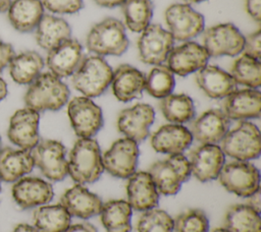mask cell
<instances>
[{
	"mask_svg": "<svg viewBox=\"0 0 261 232\" xmlns=\"http://www.w3.org/2000/svg\"><path fill=\"white\" fill-rule=\"evenodd\" d=\"M68 86L51 72L41 73L32 83L24 95L28 108L37 112L57 111L62 108L69 98Z\"/></svg>",
	"mask_w": 261,
	"mask_h": 232,
	"instance_id": "1",
	"label": "cell"
},
{
	"mask_svg": "<svg viewBox=\"0 0 261 232\" xmlns=\"http://www.w3.org/2000/svg\"><path fill=\"white\" fill-rule=\"evenodd\" d=\"M67 163L68 174L81 185L97 181L104 170L99 143L92 137H80L75 141Z\"/></svg>",
	"mask_w": 261,
	"mask_h": 232,
	"instance_id": "2",
	"label": "cell"
},
{
	"mask_svg": "<svg viewBox=\"0 0 261 232\" xmlns=\"http://www.w3.org/2000/svg\"><path fill=\"white\" fill-rule=\"evenodd\" d=\"M87 48L98 56H120L128 47V40L122 22L107 17L94 24L86 39Z\"/></svg>",
	"mask_w": 261,
	"mask_h": 232,
	"instance_id": "3",
	"label": "cell"
},
{
	"mask_svg": "<svg viewBox=\"0 0 261 232\" xmlns=\"http://www.w3.org/2000/svg\"><path fill=\"white\" fill-rule=\"evenodd\" d=\"M112 73V68L102 56H88L72 74V85L84 97H98L110 84Z\"/></svg>",
	"mask_w": 261,
	"mask_h": 232,
	"instance_id": "4",
	"label": "cell"
},
{
	"mask_svg": "<svg viewBox=\"0 0 261 232\" xmlns=\"http://www.w3.org/2000/svg\"><path fill=\"white\" fill-rule=\"evenodd\" d=\"M149 174L159 193L173 195L179 191L181 184L190 178V163L182 154L170 155L166 159L152 164Z\"/></svg>",
	"mask_w": 261,
	"mask_h": 232,
	"instance_id": "5",
	"label": "cell"
},
{
	"mask_svg": "<svg viewBox=\"0 0 261 232\" xmlns=\"http://www.w3.org/2000/svg\"><path fill=\"white\" fill-rule=\"evenodd\" d=\"M221 150L224 155L239 161L258 158L261 151L258 127L254 123L241 121L238 126L227 131L223 136Z\"/></svg>",
	"mask_w": 261,
	"mask_h": 232,
	"instance_id": "6",
	"label": "cell"
},
{
	"mask_svg": "<svg viewBox=\"0 0 261 232\" xmlns=\"http://www.w3.org/2000/svg\"><path fill=\"white\" fill-rule=\"evenodd\" d=\"M217 178L227 191L242 197H248L259 189V171L247 161L236 160L223 165Z\"/></svg>",
	"mask_w": 261,
	"mask_h": 232,
	"instance_id": "7",
	"label": "cell"
},
{
	"mask_svg": "<svg viewBox=\"0 0 261 232\" xmlns=\"http://www.w3.org/2000/svg\"><path fill=\"white\" fill-rule=\"evenodd\" d=\"M35 166L42 174L52 180L61 181L68 175V163L64 146L54 139H44L31 150Z\"/></svg>",
	"mask_w": 261,
	"mask_h": 232,
	"instance_id": "8",
	"label": "cell"
},
{
	"mask_svg": "<svg viewBox=\"0 0 261 232\" xmlns=\"http://www.w3.org/2000/svg\"><path fill=\"white\" fill-rule=\"evenodd\" d=\"M245 37L232 23H219L203 34V47L209 56H236L244 48Z\"/></svg>",
	"mask_w": 261,
	"mask_h": 232,
	"instance_id": "9",
	"label": "cell"
},
{
	"mask_svg": "<svg viewBox=\"0 0 261 232\" xmlns=\"http://www.w3.org/2000/svg\"><path fill=\"white\" fill-rule=\"evenodd\" d=\"M139 147L135 140L123 137L115 140L102 156V165L112 176L130 177L137 169Z\"/></svg>",
	"mask_w": 261,
	"mask_h": 232,
	"instance_id": "10",
	"label": "cell"
},
{
	"mask_svg": "<svg viewBox=\"0 0 261 232\" xmlns=\"http://www.w3.org/2000/svg\"><path fill=\"white\" fill-rule=\"evenodd\" d=\"M168 32L177 41H189L204 30V17L187 3H175L165 10Z\"/></svg>",
	"mask_w": 261,
	"mask_h": 232,
	"instance_id": "11",
	"label": "cell"
},
{
	"mask_svg": "<svg viewBox=\"0 0 261 232\" xmlns=\"http://www.w3.org/2000/svg\"><path fill=\"white\" fill-rule=\"evenodd\" d=\"M71 127L79 137H93L103 126L101 108L91 98H73L67 107Z\"/></svg>",
	"mask_w": 261,
	"mask_h": 232,
	"instance_id": "12",
	"label": "cell"
},
{
	"mask_svg": "<svg viewBox=\"0 0 261 232\" xmlns=\"http://www.w3.org/2000/svg\"><path fill=\"white\" fill-rule=\"evenodd\" d=\"M174 39L168 31L160 24H149L138 40L139 57L142 62L151 65H160L173 47Z\"/></svg>",
	"mask_w": 261,
	"mask_h": 232,
	"instance_id": "13",
	"label": "cell"
},
{
	"mask_svg": "<svg viewBox=\"0 0 261 232\" xmlns=\"http://www.w3.org/2000/svg\"><path fill=\"white\" fill-rule=\"evenodd\" d=\"M39 112L23 108L14 112L9 121L7 136L9 140L22 150L31 151L40 141Z\"/></svg>",
	"mask_w": 261,
	"mask_h": 232,
	"instance_id": "14",
	"label": "cell"
},
{
	"mask_svg": "<svg viewBox=\"0 0 261 232\" xmlns=\"http://www.w3.org/2000/svg\"><path fill=\"white\" fill-rule=\"evenodd\" d=\"M155 119V112L148 104H136L122 110L117 118L119 132L136 142H141L149 135L150 126Z\"/></svg>",
	"mask_w": 261,
	"mask_h": 232,
	"instance_id": "15",
	"label": "cell"
},
{
	"mask_svg": "<svg viewBox=\"0 0 261 232\" xmlns=\"http://www.w3.org/2000/svg\"><path fill=\"white\" fill-rule=\"evenodd\" d=\"M224 161L220 147L212 143L201 144L190 154L191 174L201 182L214 180L218 177Z\"/></svg>",
	"mask_w": 261,
	"mask_h": 232,
	"instance_id": "16",
	"label": "cell"
},
{
	"mask_svg": "<svg viewBox=\"0 0 261 232\" xmlns=\"http://www.w3.org/2000/svg\"><path fill=\"white\" fill-rule=\"evenodd\" d=\"M84 58L81 43L69 38L48 51L46 64L51 73L61 78L73 74Z\"/></svg>",
	"mask_w": 261,
	"mask_h": 232,
	"instance_id": "17",
	"label": "cell"
},
{
	"mask_svg": "<svg viewBox=\"0 0 261 232\" xmlns=\"http://www.w3.org/2000/svg\"><path fill=\"white\" fill-rule=\"evenodd\" d=\"M209 57L202 45L195 42H187L171 49L166 58V66L173 74L186 76L207 65Z\"/></svg>",
	"mask_w": 261,
	"mask_h": 232,
	"instance_id": "18",
	"label": "cell"
},
{
	"mask_svg": "<svg viewBox=\"0 0 261 232\" xmlns=\"http://www.w3.org/2000/svg\"><path fill=\"white\" fill-rule=\"evenodd\" d=\"M11 193L16 205L23 210L44 206L54 196L52 185L38 177H21L16 180Z\"/></svg>",
	"mask_w": 261,
	"mask_h": 232,
	"instance_id": "19",
	"label": "cell"
},
{
	"mask_svg": "<svg viewBox=\"0 0 261 232\" xmlns=\"http://www.w3.org/2000/svg\"><path fill=\"white\" fill-rule=\"evenodd\" d=\"M229 128V119L220 109H210L202 113L191 124L193 138L202 144H216L221 141Z\"/></svg>",
	"mask_w": 261,
	"mask_h": 232,
	"instance_id": "20",
	"label": "cell"
},
{
	"mask_svg": "<svg viewBox=\"0 0 261 232\" xmlns=\"http://www.w3.org/2000/svg\"><path fill=\"white\" fill-rule=\"evenodd\" d=\"M127 202L137 211H148L158 206L159 192L149 172H135L126 184Z\"/></svg>",
	"mask_w": 261,
	"mask_h": 232,
	"instance_id": "21",
	"label": "cell"
},
{
	"mask_svg": "<svg viewBox=\"0 0 261 232\" xmlns=\"http://www.w3.org/2000/svg\"><path fill=\"white\" fill-rule=\"evenodd\" d=\"M224 114L228 119L242 120L259 118L261 112V94L256 89L234 91L223 102Z\"/></svg>",
	"mask_w": 261,
	"mask_h": 232,
	"instance_id": "22",
	"label": "cell"
},
{
	"mask_svg": "<svg viewBox=\"0 0 261 232\" xmlns=\"http://www.w3.org/2000/svg\"><path fill=\"white\" fill-rule=\"evenodd\" d=\"M196 82L211 99H222L237 91L238 83L230 73L215 65H205L197 71Z\"/></svg>",
	"mask_w": 261,
	"mask_h": 232,
	"instance_id": "23",
	"label": "cell"
},
{
	"mask_svg": "<svg viewBox=\"0 0 261 232\" xmlns=\"http://www.w3.org/2000/svg\"><path fill=\"white\" fill-rule=\"evenodd\" d=\"M62 205L70 216L89 219L100 214L103 202L101 198L89 191L81 184L68 188L60 198Z\"/></svg>",
	"mask_w": 261,
	"mask_h": 232,
	"instance_id": "24",
	"label": "cell"
},
{
	"mask_svg": "<svg viewBox=\"0 0 261 232\" xmlns=\"http://www.w3.org/2000/svg\"><path fill=\"white\" fill-rule=\"evenodd\" d=\"M190 130L180 124H165L151 136L152 148L162 154L180 155L192 143Z\"/></svg>",
	"mask_w": 261,
	"mask_h": 232,
	"instance_id": "25",
	"label": "cell"
},
{
	"mask_svg": "<svg viewBox=\"0 0 261 232\" xmlns=\"http://www.w3.org/2000/svg\"><path fill=\"white\" fill-rule=\"evenodd\" d=\"M112 92L117 100L129 102L140 98L145 86V75L128 64H121L112 73Z\"/></svg>",
	"mask_w": 261,
	"mask_h": 232,
	"instance_id": "26",
	"label": "cell"
},
{
	"mask_svg": "<svg viewBox=\"0 0 261 232\" xmlns=\"http://www.w3.org/2000/svg\"><path fill=\"white\" fill-rule=\"evenodd\" d=\"M31 151L14 150L12 148L0 149V179L5 182H15L29 174L34 168Z\"/></svg>",
	"mask_w": 261,
	"mask_h": 232,
	"instance_id": "27",
	"label": "cell"
},
{
	"mask_svg": "<svg viewBox=\"0 0 261 232\" xmlns=\"http://www.w3.org/2000/svg\"><path fill=\"white\" fill-rule=\"evenodd\" d=\"M7 11L11 25L20 33H29L40 22L44 6L41 0H14Z\"/></svg>",
	"mask_w": 261,
	"mask_h": 232,
	"instance_id": "28",
	"label": "cell"
},
{
	"mask_svg": "<svg viewBox=\"0 0 261 232\" xmlns=\"http://www.w3.org/2000/svg\"><path fill=\"white\" fill-rule=\"evenodd\" d=\"M70 35L71 28L67 21L51 14H44L36 27V41L47 51L69 39Z\"/></svg>",
	"mask_w": 261,
	"mask_h": 232,
	"instance_id": "29",
	"label": "cell"
},
{
	"mask_svg": "<svg viewBox=\"0 0 261 232\" xmlns=\"http://www.w3.org/2000/svg\"><path fill=\"white\" fill-rule=\"evenodd\" d=\"M8 66L10 76L16 83L30 84L41 74L44 60L36 51H24L14 55Z\"/></svg>",
	"mask_w": 261,
	"mask_h": 232,
	"instance_id": "30",
	"label": "cell"
},
{
	"mask_svg": "<svg viewBox=\"0 0 261 232\" xmlns=\"http://www.w3.org/2000/svg\"><path fill=\"white\" fill-rule=\"evenodd\" d=\"M101 221L107 232L132 231V207L123 199H113L103 204Z\"/></svg>",
	"mask_w": 261,
	"mask_h": 232,
	"instance_id": "31",
	"label": "cell"
},
{
	"mask_svg": "<svg viewBox=\"0 0 261 232\" xmlns=\"http://www.w3.org/2000/svg\"><path fill=\"white\" fill-rule=\"evenodd\" d=\"M223 228L229 232H261L259 212L249 205H233L225 213Z\"/></svg>",
	"mask_w": 261,
	"mask_h": 232,
	"instance_id": "32",
	"label": "cell"
},
{
	"mask_svg": "<svg viewBox=\"0 0 261 232\" xmlns=\"http://www.w3.org/2000/svg\"><path fill=\"white\" fill-rule=\"evenodd\" d=\"M70 217L60 204L40 206L33 215L34 227L40 232H63L70 225Z\"/></svg>",
	"mask_w": 261,
	"mask_h": 232,
	"instance_id": "33",
	"label": "cell"
},
{
	"mask_svg": "<svg viewBox=\"0 0 261 232\" xmlns=\"http://www.w3.org/2000/svg\"><path fill=\"white\" fill-rule=\"evenodd\" d=\"M159 107L165 119L175 124L189 122L195 117L194 102L186 94H170L161 99Z\"/></svg>",
	"mask_w": 261,
	"mask_h": 232,
	"instance_id": "34",
	"label": "cell"
},
{
	"mask_svg": "<svg viewBox=\"0 0 261 232\" xmlns=\"http://www.w3.org/2000/svg\"><path fill=\"white\" fill-rule=\"evenodd\" d=\"M126 26L134 33H142L149 24L153 15L151 0H125L121 4Z\"/></svg>",
	"mask_w": 261,
	"mask_h": 232,
	"instance_id": "35",
	"label": "cell"
},
{
	"mask_svg": "<svg viewBox=\"0 0 261 232\" xmlns=\"http://www.w3.org/2000/svg\"><path fill=\"white\" fill-rule=\"evenodd\" d=\"M230 75L237 83L258 89L261 84V63L258 59L243 54L232 63Z\"/></svg>",
	"mask_w": 261,
	"mask_h": 232,
	"instance_id": "36",
	"label": "cell"
},
{
	"mask_svg": "<svg viewBox=\"0 0 261 232\" xmlns=\"http://www.w3.org/2000/svg\"><path fill=\"white\" fill-rule=\"evenodd\" d=\"M175 84L173 72L166 65H155L145 76L144 90L157 99L170 95Z\"/></svg>",
	"mask_w": 261,
	"mask_h": 232,
	"instance_id": "37",
	"label": "cell"
},
{
	"mask_svg": "<svg viewBox=\"0 0 261 232\" xmlns=\"http://www.w3.org/2000/svg\"><path fill=\"white\" fill-rule=\"evenodd\" d=\"M138 232H173V219L163 210L146 211L137 224Z\"/></svg>",
	"mask_w": 261,
	"mask_h": 232,
	"instance_id": "38",
	"label": "cell"
},
{
	"mask_svg": "<svg viewBox=\"0 0 261 232\" xmlns=\"http://www.w3.org/2000/svg\"><path fill=\"white\" fill-rule=\"evenodd\" d=\"M174 232H208L209 220L200 209H190L173 220Z\"/></svg>",
	"mask_w": 261,
	"mask_h": 232,
	"instance_id": "39",
	"label": "cell"
},
{
	"mask_svg": "<svg viewBox=\"0 0 261 232\" xmlns=\"http://www.w3.org/2000/svg\"><path fill=\"white\" fill-rule=\"evenodd\" d=\"M43 6L53 13H75L83 8V0H41Z\"/></svg>",
	"mask_w": 261,
	"mask_h": 232,
	"instance_id": "40",
	"label": "cell"
},
{
	"mask_svg": "<svg viewBox=\"0 0 261 232\" xmlns=\"http://www.w3.org/2000/svg\"><path fill=\"white\" fill-rule=\"evenodd\" d=\"M261 33L260 30H257L256 32H253L252 34L248 35L245 38V43H244V54L251 56L255 59H260V55H261Z\"/></svg>",
	"mask_w": 261,
	"mask_h": 232,
	"instance_id": "41",
	"label": "cell"
},
{
	"mask_svg": "<svg viewBox=\"0 0 261 232\" xmlns=\"http://www.w3.org/2000/svg\"><path fill=\"white\" fill-rule=\"evenodd\" d=\"M13 56L14 51L12 46L0 40V72L9 64Z\"/></svg>",
	"mask_w": 261,
	"mask_h": 232,
	"instance_id": "42",
	"label": "cell"
},
{
	"mask_svg": "<svg viewBox=\"0 0 261 232\" xmlns=\"http://www.w3.org/2000/svg\"><path fill=\"white\" fill-rule=\"evenodd\" d=\"M246 10L255 21L260 22L261 0H246Z\"/></svg>",
	"mask_w": 261,
	"mask_h": 232,
	"instance_id": "43",
	"label": "cell"
},
{
	"mask_svg": "<svg viewBox=\"0 0 261 232\" xmlns=\"http://www.w3.org/2000/svg\"><path fill=\"white\" fill-rule=\"evenodd\" d=\"M63 232H97V229L92 224L84 222V223L74 224L72 226L69 225V227Z\"/></svg>",
	"mask_w": 261,
	"mask_h": 232,
	"instance_id": "44",
	"label": "cell"
},
{
	"mask_svg": "<svg viewBox=\"0 0 261 232\" xmlns=\"http://www.w3.org/2000/svg\"><path fill=\"white\" fill-rule=\"evenodd\" d=\"M248 204L251 208H253L254 210H256L257 212L260 211V190L258 189L257 191H255L253 194H251L250 196H248Z\"/></svg>",
	"mask_w": 261,
	"mask_h": 232,
	"instance_id": "45",
	"label": "cell"
},
{
	"mask_svg": "<svg viewBox=\"0 0 261 232\" xmlns=\"http://www.w3.org/2000/svg\"><path fill=\"white\" fill-rule=\"evenodd\" d=\"M95 3L101 7L112 8L118 5H121L125 0H94Z\"/></svg>",
	"mask_w": 261,
	"mask_h": 232,
	"instance_id": "46",
	"label": "cell"
},
{
	"mask_svg": "<svg viewBox=\"0 0 261 232\" xmlns=\"http://www.w3.org/2000/svg\"><path fill=\"white\" fill-rule=\"evenodd\" d=\"M12 232H40L37 228L34 226H31L29 224H18Z\"/></svg>",
	"mask_w": 261,
	"mask_h": 232,
	"instance_id": "47",
	"label": "cell"
},
{
	"mask_svg": "<svg viewBox=\"0 0 261 232\" xmlns=\"http://www.w3.org/2000/svg\"><path fill=\"white\" fill-rule=\"evenodd\" d=\"M7 95V84L4 81V79H2L0 77V101H2Z\"/></svg>",
	"mask_w": 261,
	"mask_h": 232,
	"instance_id": "48",
	"label": "cell"
},
{
	"mask_svg": "<svg viewBox=\"0 0 261 232\" xmlns=\"http://www.w3.org/2000/svg\"><path fill=\"white\" fill-rule=\"evenodd\" d=\"M11 0H0V12H4L8 10Z\"/></svg>",
	"mask_w": 261,
	"mask_h": 232,
	"instance_id": "49",
	"label": "cell"
},
{
	"mask_svg": "<svg viewBox=\"0 0 261 232\" xmlns=\"http://www.w3.org/2000/svg\"><path fill=\"white\" fill-rule=\"evenodd\" d=\"M184 1H186L187 3H199V2L206 1V0H184Z\"/></svg>",
	"mask_w": 261,
	"mask_h": 232,
	"instance_id": "50",
	"label": "cell"
},
{
	"mask_svg": "<svg viewBox=\"0 0 261 232\" xmlns=\"http://www.w3.org/2000/svg\"><path fill=\"white\" fill-rule=\"evenodd\" d=\"M212 232H229V231H227V230L224 229V228H216V229H214Z\"/></svg>",
	"mask_w": 261,
	"mask_h": 232,
	"instance_id": "51",
	"label": "cell"
},
{
	"mask_svg": "<svg viewBox=\"0 0 261 232\" xmlns=\"http://www.w3.org/2000/svg\"><path fill=\"white\" fill-rule=\"evenodd\" d=\"M0 191H1V179H0Z\"/></svg>",
	"mask_w": 261,
	"mask_h": 232,
	"instance_id": "52",
	"label": "cell"
},
{
	"mask_svg": "<svg viewBox=\"0 0 261 232\" xmlns=\"http://www.w3.org/2000/svg\"><path fill=\"white\" fill-rule=\"evenodd\" d=\"M0 146H1V137H0Z\"/></svg>",
	"mask_w": 261,
	"mask_h": 232,
	"instance_id": "53",
	"label": "cell"
}]
</instances>
